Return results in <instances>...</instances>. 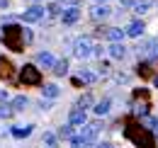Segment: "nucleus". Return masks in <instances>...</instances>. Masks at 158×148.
Wrapping results in <instances>:
<instances>
[{"label": "nucleus", "instance_id": "f257e3e1", "mask_svg": "<svg viewBox=\"0 0 158 148\" xmlns=\"http://www.w3.org/2000/svg\"><path fill=\"white\" fill-rule=\"evenodd\" d=\"M124 136H127L136 148H156V138L151 136V131L146 129V126H141V124L129 121L127 129H124Z\"/></svg>", "mask_w": 158, "mask_h": 148}, {"label": "nucleus", "instance_id": "f03ea898", "mask_svg": "<svg viewBox=\"0 0 158 148\" xmlns=\"http://www.w3.org/2000/svg\"><path fill=\"white\" fill-rule=\"evenodd\" d=\"M2 41H5L7 49L22 51V49H24V29L17 27V24H5V29H2Z\"/></svg>", "mask_w": 158, "mask_h": 148}, {"label": "nucleus", "instance_id": "7ed1b4c3", "mask_svg": "<svg viewBox=\"0 0 158 148\" xmlns=\"http://www.w3.org/2000/svg\"><path fill=\"white\" fill-rule=\"evenodd\" d=\"M100 126L98 121H90V124H85L83 126V134L80 136H73V148H88V146H93L95 143V138H98V134H100Z\"/></svg>", "mask_w": 158, "mask_h": 148}, {"label": "nucleus", "instance_id": "20e7f679", "mask_svg": "<svg viewBox=\"0 0 158 148\" xmlns=\"http://www.w3.org/2000/svg\"><path fill=\"white\" fill-rule=\"evenodd\" d=\"M20 80L24 83V85H39L41 83V73H39V68L37 66H22V71H20Z\"/></svg>", "mask_w": 158, "mask_h": 148}, {"label": "nucleus", "instance_id": "39448f33", "mask_svg": "<svg viewBox=\"0 0 158 148\" xmlns=\"http://www.w3.org/2000/svg\"><path fill=\"white\" fill-rule=\"evenodd\" d=\"M98 51V46H95V39L93 37H83L76 41V56L78 58H88L90 54H95Z\"/></svg>", "mask_w": 158, "mask_h": 148}, {"label": "nucleus", "instance_id": "423d86ee", "mask_svg": "<svg viewBox=\"0 0 158 148\" xmlns=\"http://www.w3.org/2000/svg\"><path fill=\"white\" fill-rule=\"evenodd\" d=\"M153 71H158V56H153V58H148V61H141V63H139V75H141V78L151 75Z\"/></svg>", "mask_w": 158, "mask_h": 148}, {"label": "nucleus", "instance_id": "0eeeda50", "mask_svg": "<svg viewBox=\"0 0 158 148\" xmlns=\"http://www.w3.org/2000/svg\"><path fill=\"white\" fill-rule=\"evenodd\" d=\"M41 17H44V7H41V5H34V7H29V10L22 12V19H24V22H39Z\"/></svg>", "mask_w": 158, "mask_h": 148}, {"label": "nucleus", "instance_id": "6e6552de", "mask_svg": "<svg viewBox=\"0 0 158 148\" xmlns=\"http://www.w3.org/2000/svg\"><path fill=\"white\" fill-rule=\"evenodd\" d=\"M78 17H80V7H66V10L61 12L63 24H73V22H78Z\"/></svg>", "mask_w": 158, "mask_h": 148}, {"label": "nucleus", "instance_id": "1a4fd4ad", "mask_svg": "<svg viewBox=\"0 0 158 148\" xmlns=\"http://www.w3.org/2000/svg\"><path fill=\"white\" fill-rule=\"evenodd\" d=\"M68 126H85V112L83 109H73L68 117Z\"/></svg>", "mask_w": 158, "mask_h": 148}, {"label": "nucleus", "instance_id": "9d476101", "mask_svg": "<svg viewBox=\"0 0 158 148\" xmlns=\"http://www.w3.org/2000/svg\"><path fill=\"white\" fill-rule=\"evenodd\" d=\"M37 63L44 66V68H54V66H56V63H54V56L49 54V51H41V54L37 56Z\"/></svg>", "mask_w": 158, "mask_h": 148}, {"label": "nucleus", "instance_id": "9b49d317", "mask_svg": "<svg viewBox=\"0 0 158 148\" xmlns=\"http://www.w3.org/2000/svg\"><path fill=\"white\" fill-rule=\"evenodd\" d=\"M143 29H146V24H143V22H131V24L127 27V34H129V37H141V34H143Z\"/></svg>", "mask_w": 158, "mask_h": 148}, {"label": "nucleus", "instance_id": "f8f14e48", "mask_svg": "<svg viewBox=\"0 0 158 148\" xmlns=\"http://www.w3.org/2000/svg\"><path fill=\"white\" fill-rule=\"evenodd\" d=\"M90 15L95 19H105V17H110V7H107V5H98V7H93Z\"/></svg>", "mask_w": 158, "mask_h": 148}, {"label": "nucleus", "instance_id": "ddd939ff", "mask_svg": "<svg viewBox=\"0 0 158 148\" xmlns=\"http://www.w3.org/2000/svg\"><path fill=\"white\" fill-rule=\"evenodd\" d=\"M124 54H127L124 44H112V46H110V56H112V58H124Z\"/></svg>", "mask_w": 158, "mask_h": 148}, {"label": "nucleus", "instance_id": "4468645a", "mask_svg": "<svg viewBox=\"0 0 158 148\" xmlns=\"http://www.w3.org/2000/svg\"><path fill=\"white\" fill-rule=\"evenodd\" d=\"M41 143H44V148H59V138H56L54 134H44Z\"/></svg>", "mask_w": 158, "mask_h": 148}, {"label": "nucleus", "instance_id": "2eb2a0df", "mask_svg": "<svg viewBox=\"0 0 158 148\" xmlns=\"http://www.w3.org/2000/svg\"><path fill=\"white\" fill-rule=\"evenodd\" d=\"M41 90H44V97H51V100H54V97H59V85H54V83H49V85H44V88H41Z\"/></svg>", "mask_w": 158, "mask_h": 148}, {"label": "nucleus", "instance_id": "dca6fc26", "mask_svg": "<svg viewBox=\"0 0 158 148\" xmlns=\"http://www.w3.org/2000/svg\"><path fill=\"white\" fill-rule=\"evenodd\" d=\"M0 78H12V66L5 58H0Z\"/></svg>", "mask_w": 158, "mask_h": 148}, {"label": "nucleus", "instance_id": "f3484780", "mask_svg": "<svg viewBox=\"0 0 158 148\" xmlns=\"http://www.w3.org/2000/svg\"><path fill=\"white\" fill-rule=\"evenodd\" d=\"M32 134V126H17V129H12V136L15 138H24V136H29Z\"/></svg>", "mask_w": 158, "mask_h": 148}, {"label": "nucleus", "instance_id": "a211bd4d", "mask_svg": "<svg viewBox=\"0 0 158 148\" xmlns=\"http://www.w3.org/2000/svg\"><path fill=\"white\" fill-rule=\"evenodd\" d=\"M54 73H56V75H66V73H68V61H66V58L54 66Z\"/></svg>", "mask_w": 158, "mask_h": 148}, {"label": "nucleus", "instance_id": "6ab92c4d", "mask_svg": "<svg viewBox=\"0 0 158 148\" xmlns=\"http://www.w3.org/2000/svg\"><path fill=\"white\" fill-rule=\"evenodd\" d=\"M124 34H127L124 29H110V32H107V39H112V41L117 44L119 39H124Z\"/></svg>", "mask_w": 158, "mask_h": 148}, {"label": "nucleus", "instance_id": "aec40b11", "mask_svg": "<svg viewBox=\"0 0 158 148\" xmlns=\"http://www.w3.org/2000/svg\"><path fill=\"white\" fill-rule=\"evenodd\" d=\"M148 7H151V0H139V2H134V12H139V15L146 12Z\"/></svg>", "mask_w": 158, "mask_h": 148}, {"label": "nucleus", "instance_id": "412c9836", "mask_svg": "<svg viewBox=\"0 0 158 148\" xmlns=\"http://www.w3.org/2000/svg\"><path fill=\"white\" fill-rule=\"evenodd\" d=\"M27 107V97L24 95H17L15 100H12V109H24Z\"/></svg>", "mask_w": 158, "mask_h": 148}, {"label": "nucleus", "instance_id": "4be33fe9", "mask_svg": "<svg viewBox=\"0 0 158 148\" xmlns=\"http://www.w3.org/2000/svg\"><path fill=\"white\" fill-rule=\"evenodd\" d=\"M90 105H93V97H90V95H83V97L78 100V109H83V112L88 109Z\"/></svg>", "mask_w": 158, "mask_h": 148}, {"label": "nucleus", "instance_id": "5701e85b", "mask_svg": "<svg viewBox=\"0 0 158 148\" xmlns=\"http://www.w3.org/2000/svg\"><path fill=\"white\" fill-rule=\"evenodd\" d=\"M95 112H98V114H107V112H110V100L105 97L102 102H98V107H95Z\"/></svg>", "mask_w": 158, "mask_h": 148}, {"label": "nucleus", "instance_id": "b1692460", "mask_svg": "<svg viewBox=\"0 0 158 148\" xmlns=\"http://www.w3.org/2000/svg\"><path fill=\"white\" fill-rule=\"evenodd\" d=\"M59 136H61V138H71V141H73V126H61Z\"/></svg>", "mask_w": 158, "mask_h": 148}, {"label": "nucleus", "instance_id": "393cba45", "mask_svg": "<svg viewBox=\"0 0 158 148\" xmlns=\"http://www.w3.org/2000/svg\"><path fill=\"white\" fill-rule=\"evenodd\" d=\"M143 51H146V54H156L158 56V41H156V39H153V41H148V44L143 46Z\"/></svg>", "mask_w": 158, "mask_h": 148}, {"label": "nucleus", "instance_id": "a878e982", "mask_svg": "<svg viewBox=\"0 0 158 148\" xmlns=\"http://www.w3.org/2000/svg\"><path fill=\"white\" fill-rule=\"evenodd\" d=\"M80 80H83V83H93V80H95V75H93V73H88V71H83V73L76 78V83H80Z\"/></svg>", "mask_w": 158, "mask_h": 148}, {"label": "nucleus", "instance_id": "bb28decb", "mask_svg": "<svg viewBox=\"0 0 158 148\" xmlns=\"http://www.w3.org/2000/svg\"><path fill=\"white\" fill-rule=\"evenodd\" d=\"M7 117H12V107H7V105H0V119H7Z\"/></svg>", "mask_w": 158, "mask_h": 148}, {"label": "nucleus", "instance_id": "cd10ccee", "mask_svg": "<svg viewBox=\"0 0 158 148\" xmlns=\"http://www.w3.org/2000/svg\"><path fill=\"white\" fill-rule=\"evenodd\" d=\"M148 112V105L143 102V105H134V114H146Z\"/></svg>", "mask_w": 158, "mask_h": 148}, {"label": "nucleus", "instance_id": "c85d7f7f", "mask_svg": "<svg viewBox=\"0 0 158 148\" xmlns=\"http://www.w3.org/2000/svg\"><path fill=\"white\" fill-rule=\"evenodd\" d=\"M49 15H61V7H59V2H51V5H49Z\"/></svg>", "mask_w": 158, "mask_h": 148}, {"label": "nucleus", "instance_id": "c756f323", "mask_svg": "<svg viewBox=\"0 0 158 148\" xmlns=\"http://www.w3.org/2000/svg\"><path fill=\"white\" fill-rule=\"evenodd\" d=\"M7 100V95H5V90H0V102H5Z\"/></svg>", "mask_w": 158, "mask_h": 148}, {"label": "nucleus", "instance_id": "7c9ffc66", "mask_svg": "<svg viewBox=\"0 0 158 148\" xmlns=\"http://www.w3.org/2000/svg\"><path fill=\"white\" fill-rule=\"evenodd\" d=\"M98 148H114V146H110V143H102V146H98Z\"/></svg>", "mask_w": 158, "mask_h": 148}, {"label": "nucleus", "instance_id": "2f4dec72", "mask_svg": "<svg viewBox=\"0 0 158 148\" xmlns=\"http://www.w3.org/2000/svg\"><path fill=\"white\" fill-rule=\"evenodd\" d=\"M153 85H156V88H158V78H156V80H153Z\"/></svg>", "mask_w": 158, "mask_h": 148}, {"label": "nucleus", "instance_id": "473e14b6", "mask_svg": "<svg viewBox=\"0 0 158 148\" xmlns=\"http://www.w3.org/2000/svg\"><path fill=\"white\" fill-rule=\"evenodd\" d=\"M122 2H131V0H122Z\"/></svg>", "mask_w": 158, "mask_h": 148}, {"label": "nucleus", "instance_id": "72a5a7b5", "mask_svg": "<svg viewBox=\"0 0 158 148\" xmlns=\"http://www.w3.org/2000/svg\"><path fill=\"white\" fill-rule=\"evenodd\" d=\"M98 2H105V0H98Z\"/></svg>", "mask_w": 158, "mask_h": 148}]
</instances>
